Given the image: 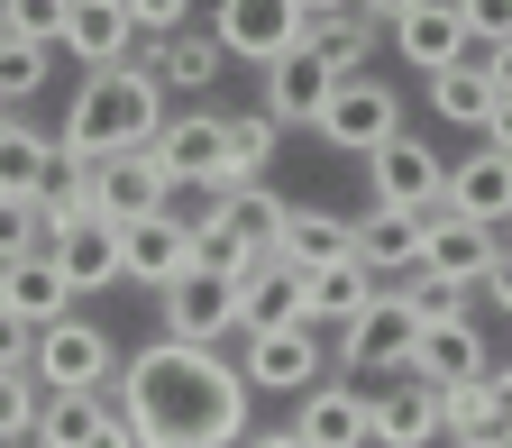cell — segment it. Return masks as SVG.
I'll return each mask as SVG.
<instances>
[{
  "label": "cell",
  "instance_id": "cell-1",
  "mask_svg": "<svg viewBox=\"0 0 512 448\" xmlns=\"http://www.w3.org/2000/svg\"><path fill=\"white\" fill-rule=\"evenodd\" d=\"M119 421L138 430V448H238L247 375L202 339H147L119 366Z\"/></svg>",
  "mask_w": 512,
  "mask_h": 448
},
{
  "label": "cell",
  "instance_id": "cell-2",
  "mask_svg": "<svg viewBox=\"0 0 512 448\" xmlns=\"http://www.w3.org/2000/svg\"><path fill=\"white\" fill-rule=\"evenodd\" d=\"M156 119H165V83L128 55V64H101V74L74 83V101L55 119V147L64 156H119V147H147Z\"/></svg>",
  "mask_w": 512,
  "mask_h": 448
},
{
  "label": "cell",
  "instance_id": "cell-3",
  "mask_svg": "<svg viewBox=\"0 0 512 448\" xmlns=\"http://www.w3.org/2000/svg\"><path fill=\"white\" fill-rule=\"evenodd\" d=\"M311 138L330 156H375L384 138H403V92L375 83V74H339L330 101H320V119H311Z\"/></svg>",
  "mask_w": 512,
  "mask_h": 448
},
{
  "label": "cell",
  "instance_id": "cell-4",
  "mask_svg": "<svg viewBox=\"0 0 512 448\" xmlns=\"http://www.w3.org/2000/svg\"><path fill=\"white\" fill-rule=\"evenodd\" d=\"M147 156H156V174L183 192H220L229 183V119L220 110H174V119H156V138H147Z\"/></svg>",
  "mask_w": 512,
  "mask_h": 448
},
{
  "label": "cell",
  "instance_id": "cell-5",
  "mask_svg": "<svg viewBox=\"0 0 512 448\" xmlns=\"http://www.w3.org/2000/svg\"><path fill=\"white\" fill-rule=\"evenodd\" d=\"M28 366H37V384H46V394H83V384H110V375H119V348H110V330H101V320L64 311V320H46V330H37Z\"/></svg>",
  "mask_w": 512,
  "mask_h": 448
},
{
  "label": "cell",
  "instance_id": "cell-6",
  "mask_svg": "<svg viewBox=\"0 0 512 448\" xmlns=\"http://www.w3.org/2000/svg\"><path fill=\"white\" fill-rule=\"evenodd\" d=\"M156 311H165V339L220 348V339L238 330V275H220V266H202V256H192L174 284H156Z\"/></svg>",
  "mask_w": 512,
  "mask_h": 448
},
{
  "label": "cell",
  "instance_id": "cell-7",
  "mask_svg": "<svg viewBox=\"0 0 512 448\" xmlns=\"http://www.w3.org/2000/svg\"><path fill=\"white\" fill-rule=\"evenodd\" d=\"M302 28H311L302 0H211V37H220V55L256 64V74H266L275 55H293Z\"/></svg>",
  "mask_w": 512,
  "mask_h": 448
},
{
  "label": "cell",
  "instance_id": "cell-8",
  "mask_svg": "<svg viewBox=\"0 0 512 448\" xmlns=\"http://www.w3.org/2000/svg\"><path fill=\"white\" fill-rule=\"evenodd\" d=\"M412 339H421V320L403 311V293H394V284H384L357 320H339V330H330V348H339V366H348V375H394V366L412 357Z\"/></svg>",
  "mask_w": 512,
  "mask_h": 448
},
{
  "label": "cell",
  "instance_id": "cell-9",
  "mask_svg": "<svg viewBox=\"0 0 512 448\" xmlns=\"http://www.w3.org/2000/svg\"><path fill=\"white\" fill-rule=\"evenodd\" d=\"M247 394H302V384H320L330 366H320V330L311 320H284V330H247Z\"/></svg>",
  "mask_w": 512,
  "mask_h": 448
},
{
  "label": "cell",
  "instance_id": "cell-10",
  "mask_svg": "<svg viewBox=\"0 0 512 448\" xmlns=\"http://www.w3.org/2000/svg\"><path fill=\"white\" fill-rule=\"evenodd\" d=\"M192 266V220L165 202V211H147V220H119V284H174Z\"/></svg>",
  "mask_w": 512,
  "mask_h": 448
},
{
  "label": "cell",
  "instance_id": "cell-11",
  "mask_svg": "<svg viewBox=\"0 0 512 448\" xmlns=\"http://www.w3.org/2000/svg\"><path fill=\"white\" fill-rule=\"evenodd\" d=\"M430 439H439V384L394 366L384 394H366V448H430Z\"/></svg>",
  "mask_w": 512,
  "mask_h": 448
},
{
  "label": "cell",
  "instance_id": "cell-12",
  "mask_svg": "<svg viewBox=\"0 0 512 448\" xmlns=\"http://www.w3.org/2000/svg\"><path fill=\"white\" fill-rule=\"evenodd\" d=\"M192 229H220V238L238 247V266H256V256H275L284 192H266V183H229V192H211V202H202V220H192Z\"/></svg>",
  "mask_w": 512,
  "mask_h": 448
},
{
  "label": "cell",
  "instance_id": "cell-13",
  "mask_svg": "<svg viewBox=\"0 0 512 448\" xmlns=\"http://www.w3.org/2000/svg\"><path fill=\"white\" fill-rule=\"evenodd\" d=\"M494 247H503V229H485V220L421 211V275H439V284H467L476 293V275L494 266Z\"/></svg>",
  "mask_w": 512,
  "mask_h": 448
},
{
  "label": "cell",
  "instance_id": "cell-14",
  "mask_svg": "<svg viewBox=\"0 0 512 448\" xmlns=\"http://www.w3.org/2000/svg\"><path fill=\"white\" fill-rule=\"evenodd\" d=\"M366 183L384 211H439V183H448V156H430L421 138H384L366 156Z\"/></svg>",
  "mask_w": 512,
  "mask_h": 448
},
{
  "label": "cell",
  "instance_id": "cell-15",
  "mask_svg": "<svg viewBox=\"0 0 512 448\" xmlns=\"http://www.w3.org/2000/svg\"><path fill=\"white\" fill-rule=\"evenodd\" d=\"M165 202H174V183L156 174L147 147L92 156V211H101V220H147V211H165Z\"/></svg>",
  "mask_w": 512,
  "mask_h": 448
},
{
  "label": "cell",
  "instance_id": "cell-16",
  "mask_svg": "<svg viewBox=\"0 0 512 448\" xmlns=\"http://www.w3.org/2000/svg\"><path fill=\"white\" fill-rule=\"evenodd\" d=\"M46 256H55V275L74 284V302H83V293H110V284H119V220H101V211L64 220V229L46 238Z\"/></svg>",
  "mask_w": 512,
  "mask_h": 448
},
{
  "label": "cell",
  "instance_id": "cell-17",
  "mask_svg": "<svg viewBox=\"0 0 512 448\" xmlns=\"http://www.w3.org/2000/svg\"><path fill=\"white\" fill-rule=\"evenodd\" d=\"M348 256H357V266H375L384 284L421 275V211H384V202H366V211L348 220Z\"/></svg>",
  "mask_w": 512,
  "mask_h": 448
},
{
  "label": "cell",
  "instance_id": "cell-18",
  "mask_svg": "<svg viewBox=\"0 0 512 448\" xmlns=\"http://www.w3.org/2000/svg\"><path fill=\"white\" fill-rule=\"evenodd\" d=\"M421 384H439V394H448V384H476L485 366H494V348H485V330H476V320L458 311V320H430V330L412 339V357H403Z\"/></svg>",
  "mask_w": 512,
  "mask_h": 448
},
{
  "label": "cell",
  "instance_id": "cell-19",
  "mask_svg": "<svg viewBox=\"0 0 512 448\" xmlns=\"http://www.w3.org/2000/svg\"><path fill=\"white\" fill-rule=\"evenodd\" d=\"M439 211L503 229V220H512V156H503V147H476V156H458V165H448V183H439Z\"/></svg>",
  "mask_w": 512,
  "mask_h": 448
},
{
  "label": "cell",
  "instance_id": "cell-20",
  "mask_svg": "<svg viewBox=\"0 0 512 448\" xmlns=\"http://www.w3.org/2000/svg\"><path fill=\"white\" fill-rule=\"evenodd\" d=\"M128 55H138L147 74L165 83V92H211V83H220V64H229L211 28H174V37H138Z\"/></svg>",
  "mask_w": 512,
  "mask_h": 448
},
{
  "label": "cell",
  "instance_id": "cell-21",
  "mask_svg": "<svg viewBox=\"0 0 512 448\" xmlns=\"http://www.w3.org/2000/svg\"><path fill=\"white\" fill-rule=\"evenodd\" d=\"M55 46L74 55L83 74H101V64H128V46H138V19H128V0H74Z\"/></svg>",
  "mask_w": 512,
  "mask_h": 448
},
{
  "label": "cell",
  "instance_id": "cell-22",
  "mask_svg": "<svg viewBox=\"0 0 512 448\" xmlns=\"http://www.w3.org/2000/svg\"><path fill=\"white\" fill-rule=\"evenodd\" d=\"M293 403H302V412H293L302 448H366V394H357V384L320 375V384H302Z\"/></svg>",
  "mask_w": 512,
  "mask_h": 448
},
{
  "label": "cell",
  "instance_id": "cell-23",
  "mask_svg": "<svg viewBox=\"0 0 512 448\" xmlns=\"http://www.w3.org/2000/svg\"><path fill=\"white\" fill-rule=\"evenodd\" d=\"M119 421V394L110 384H83V394H46L37 403V448H101V430Z\"/></svg>",
  "mask_w": 512,
  "mask_h": 448
},
{
  "label": "cell",
  "instance_id": "cell-24",
  "mask_svg": "<svg viewBox=\"0 0 512 448\" xmlns=\"http://www.w3.org/2000/svg\"><path fill=\"white\" fill-rule=\"evenodd\" d=\"M320 101H330V64H320L311 46H293V55H275L266 64V119H284V128H311L320 119Z\"/></svg>",
  "mask_w": 512,
  "mask_h": 448
},
{
  "label": "cell",
  "instance_id": "cell-25",
  "mask_svg": "<svg viewBox=\"0 0 512 448\" xmlns=\"http://www.w3.org/2000/svg\"><path fill=\"white\" fill-rule=\"evenodd\" d=\"M375 293H384V275L357 266V256H339V266H311V275H302V320H311V330H339V320H357Z\"/></svg>",
  "mask_w": 512,
  "mask_h": 448
},
{
  "label": "cell",
  "instance_id": "cell-26",
  "mask_svg": "<svg viewBox=\"0 0 512 448\" xmlns=\"http://www.w3.org/2000/svg\"><path fill=\"white\" fill-rule=\"evenodd\" d=\"M284 320H302V266L284 256L238 266V330H284Z\"/></svg>",
  "mask_w": 512,
  "mask_h": 448
},
{
  "label": "cell",
  "instance_id": "cell-27",
  "mask_svg": "<svg viewBox=\"0 0 512 448\" xmlns=\"http://www.w3.org/2000/svg\"><path fill=\"white\" fill-rule=\"evenodd\" d=\"M0 302H10L28 330H46V320L74 311V284L55 275V256H46V247H28V256H10V266H0Z\"/></svg>",
  "mask_w": 512,
  "mask_h": 448
},
{
  "label": "cell",
  "instance_id": "cell-28",
  "mask_svg": "<svg viewBox=\"0 0 512 448\" xmlns=\"http://www.w3.org/2000/svg\"><path fill=\"white\" fill-rule=\"evenodd\" d=\"M384 37L403 46V64H412V74H439V64H458V55H467V19L448 10V0H421V10H403Z\"/></svg>",
  "mask_w": 512,
  "mask_h": 448
},
{
  "label": "cell",
  "instance_id": "cell-29",
  "mask_svg": "<svg viewBox=\"0 0 512 448\" xmlns=\"http://www.w3.org/2000/svg\"><path fill=\"white\" fill-rule=\"evenodd\" d=\"M439 439L448 448H512V412L494 403V384H448L439 394Z\"/></svg>",
  "mask_w": 512,
  "mask_h": 448
},
{
  "label": "cell",
  "instance_id": "cell-30",
  "mask_svg": "<svg viewBox=\"0 0 512 448\" xmlns=\"http://www.w3.org/2000/svg\"><path fill=\"white\" fill-rule=\"evenodd\" d=\"M55 165V128H37L28 110L0 119V202H37V183Z\"/></svg>",
  "mask_w": 512,
  "mask_h": 448
},
{
  "label": "cell",
  "instance_id": "cell-31",
  "mask_svg": "<svg viewBox=\"0 0 512 448\" xmlns=\"http://www.w3.org/2000/svg\"><path fill=\"white\" fill-rule=\"evenodd\" d=\"M275 256H284V266H339V256H348V220L339 211H320V202H284V229H275Z\"/></svg>",
  "mask_w": 512,
  "mask_h": 448
},
{
  "label": "cell",
  "instance_id": "cell-32",
  "mask_svg": "<svg viewBox=\"0 0 512 448\" xmlns=\"http://www.w3.org/2000/svg\"><path fill=\"white\" fill-rule=\"evenodd\" d=\"M421 92H430V110H439V119H458V128H485V110H494V74H485V46H467L458 64L421 74Z\"/></svg>",
  "mask_w": 512,
  "mask_h": 448
},
{
  "label": "cell",
  "instance_id": "cell-33",
  "mask_svg": "<svg viewBox=\"0 0 512 448\" xmlns=\"http://www.w3.org/2000/svg\"><path fill=\"white\" fill-rule=\"evenodd\" d=\"M375 37H384V28H375L366 10H330V19L302 28V46L330 64V83H339V74H366V64H375Z\"/></svg>",
  "mask_w": 512,
  "mask_h": 448
},
{
  "label": "cell",
  "instance_id": "cell-34",
  "mask_svg": "<svg viewBox=\"0 0 512 448\" xmlns=\"http://www.w3.org/2000/svg\"><path fill=\"white\" fill-rule=\"evenodd\" d=\"M275 147H284V119L238 110V119H229V183H256V174L275 165ZM229 183H220V192H229Z\"/></svg>",
  "mask_w": 512,
  "mask_h": 448
},
{
  "label": "cell",
  "instance_id": "cell-35",
  "mask_svg": "<svg viewBox=\"0 0 512 448\" xmlns=\"http://www.w3.org/2000/svg\"><path fill=\"white\" fill-rule=\"evenodd\" d=\"M37 403H46L37 366H0V448H28V430H37Z\"/></svg>",
  "mask_w": 512,
  "mask_h": 448
},
{
  "label": "cell",
  "instance_id": "cell-36",
  "mask_svg": "<svg viewBox=\"0 0 512 448\" xmlns=\"http://www.w3.org/2000/svg\"><path fill=\"white\" fill-rule=\"evenodd\" d=\"M46 92V46H28V37H10V28H0V101H10V110H28Z\"/></svg>",
  "mask_w": 512,
  "mask_h": 448
},
{
  "label": "cell",
  "instance_id": "cell-37",
  "mask_svg": "<svg viewBox=\"0 0 512 448\" xmlns=\"http://www.w3.org/2000/svg\"><path fill=\"white\" fill-rule=\"evenodd\" d=\"M394 293H403V311L421 320V330H430V320H458V311H467V284H439V275H403Z\"/></svg>",
  "mask_w": 512,
  "mask_h": 448
},
{
  "label": "cell",
  "instance_id": "cell-38",
  "mask_svg": "<svg viewBox=\"0 0 512 448\" xmlns=\"http://www.w3.org/2000/svg\"><path fill=\"white\" fill-rule=\"evenodd\" d=\"M64 10H74V0H0V28L28 37V46H55L64 37Z\"/></svg>",
  "mask_w": 512,
  "mask_h": 448
},
{
  "label": "cell",
  "instance_id": "cell-39",
  "mask_svg": "<svg viewBox=\"0 0 512 448\" xmlns=\"http://www.w3.org/2000/svg\"><path fill=\"white\" fill-rule=\"evenodd\" d=\"M448 10L467 19V46H503L512 37V0H448Z\"/></svg>",
  "mask_w": 512,
  "mask_h": 448
},
{
  "label": "cell",
  "instance_id": "cell-40",
  "mask_svg": "<svg viewBox=\"0 0 512 448\" xmlns=\"http://www.w3.org/2000/svg\"><path fill=\"white\" fill-rule=\"evenodd\" d=\"M192 10H202V0H128L138 37H174V28H192Z\"/></svg>",
  "mask_w": 512,
  "mask_h": 448
},
{
  "label": "cell",
  "instance_id": "cell-41",
  "mask_svg": "<svg viewBox=\"0 0 512 448\" xmlns=\"http://www.w3.org/2000/svg\"><path fill=\"white\" fill-rule=\"evenodd\" d=\"M28 247H46L37 211H28V202H0V266H10V256H28Z\"/></svg>",
  "mask_w": 512,
  "mask_h": 448
},
{
  "label": "cell",
  "instance_id": "cell-42",
  "mask_svg": "<svg viewBox=\"0 0 512 448\" xmlns=\"http://www.w3.org/2000/svg\"><path fill=\"white\" fill-rule=\"evenodd\" d=\"M476 302H494V311H512V247H494V266L476 275Z\"/></svg>",
  "mask_w": 512,
  "mask_h": 448
},
{
  "label": "cell",
  "instance_id": "cell-43",
  "mask_svg": "<svg viewBox=\"0 0 512 448\" xmlns=\"http://www.w3.org/2000/svg\"><path fill=\"white\" fill-rule=\"evenodd\" d=\"M28 348H37V330H28L10 302H0V366H28Z\"/></svg>",
  "mask_w": 512,
  "mask_h": 448
},
{
  "label": "cell",
  "instance_id": "cell-44",
  "mask_svg": "<svg viewBox=\"0 0 512 448\" xmlns=\"http://www.w3.org/2000/svg\"><path fill=\"white\" fill-rule=\"evenodd\" d=\"M476 138H485V147H503V156H512V92H494V110H485V128H476Z\"/></svg>",
  "mask_w": 512,
  "mask_h": 448
},
{
  "label": "cell",
  "instance_id": "cell-45",
  "mask_svg": "<svg viewBox=\"0 0 512 448\" xmlns=\"http://www.w3.org/2000/svg\"><path fill=\"white\" fill-rule=\"evenodd\" d=\"M485 74H494V92H512V37H503V46H485Z\"/></svg>",
  "mask_w": 512,
  "mask_h": 448
},
{
  "label": "cell",
  "instance_id": "cell-46",
  "mask_svg": "<svg viewBox=\"0 0 512 448\" xmlns=\"http://www.w3.org/2000/svg\"><path fill=\"white\" fill-rule=\"evenodd\" d=\"M238 448H302V430H293V421H284V430H247Z\"/></svg>",
  "mask_w": 512,
  "mask_h": 448
},
{
  "label": "cell",
  "instance_id": "cell-47",
  "mask_svg": "<svg viewBox=\"0 0 512 448\" xmlns=\"http://www.w3.org/2000/svg\"><path fill=\"white\" fill-rule=\"evenodd\" d=\"M357 10H366V19H375V28H394V19H403V10H421V0H357Z\"/></svg>",
  "mask_w": 512,
  "mask_h": 448
},
{
  "label": "cell",
  "instance_id": "cell-48",
  "mask_svg": "<svg viewBox=\"0 0 512 448\" xmlns=\"http://www.w3.org/2000/svg\"><path fill=\"white\" fill-rule=\"evenodd\" d=\"M485 384H494V403L512 412V366H485Z\"/></svg>",
  "mask_w": 512,
  "mask_h": 448
},
{
  "label": "cell",
  "instance_id": "cell-49",
  "mask_svg": "<svg viewBox=\"0 0 512 448\" xmlns=\"http://www.w3.org/2000/svg\"><path fill=\"white\" fill-rule=\"evenodd\" d=\"M330 10H357V0H302V19H330Z\"/></svg>",
  "mask_w": 512,
  "mask_h": 448
},
{
  "label": "cell",
  "instance_id": "cell-50",
  "mask_svg": "<svg viewBox=\"0 0 512 448\" xmlns=\"http://www.w3.org/2000/svg\"><path fill=\"white\" fill-rule=\"evenodd\" d=\"M503 247H512V220H503Z\"/></svg>",
  "mask_w": 512,
  "mask_h": 448
},
{
  "label": "cell",
  "instance_id": "cell-51",
  "mask_svg": "<svg viewBox=\"0 0 512 448\" xmlns=\"http://www.w3.org/2000/svg\"><path fill=\"white\" fill-rule=\"evenodd\" d=\"M0 119H10V101H0Z\"/></svg>",
  "mask_w": 512,
  "mask_h": 448
}]
</instances>
